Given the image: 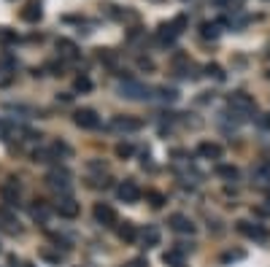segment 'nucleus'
<instances>
[{
    "label": "nucleus",
    "instance_id": "obj_6",
    "mask_svg": "<svg viewBox=\"0 0 270 267\" xmlns=\"http://www.w3.org/2000/svg\"><path fill=\"white\" fill-rule=\"evenodd\" d=\"M73 122L78 124L81 130H98L100 127V116L92 111V108H78L73 114Z\"/></svg>",
    "mask_w": 270,
    "mask_h": 267
},
{
    "label": "nucleus",
    "instance_id": "obj_2",
    "mask_svg": "<svg viewBox=\"0 0 270 267\" xmlns=\"http://www.w3.org/2000/svg\"><path fill=\"white\" fill-rule=\"evenodd\" d=\"M119 92H122V97H127V100H149L152 97V89L144 86L141 81H132V78L119 84Z\"/></svg>",
    "mask_w": 270,
    "mask_h": 267
},
{
    "label": "nucleus",
    "instance_id": "obj_26",
    "mask_svg": "<svg viewBox=\"0 0 270 267\" xmlns=\"http://www.w3.org/2000/svg\"><path fill=\"white\" fill-rule=\"evenodd\" d=\"M132 151H135V148H132L130 143H119V146H116V156H122V159L132 156Z\"/></svg>",
    "mask_w": 270,
    "mask_h": 267
},
{
    "label": "nucleus",
    "instance_id": "obj_28",
    "mask_svg": "<svg viewBox=\"0 0 270 267\" xmlns=\"http://www.w3.org/2000/svg\"><path fill=\"white\" fill-rule=\"evenodd\" d=\"M11 81H14V73L9 68H0V86H9Z\"/></svg>",
    "mask_w": 270,
    "mask_h": 267
},
{
    "label": "nucleus",
    "instance_id": "obj_12",
    "mask_svg": "<svg viewBox=\"0 0 270 267\" xmlns=\"http://www.w3.org/2000/svg\"><path fill=\"white\" fill-rule=\"evenodd\" d=\"M41 17H43V6H41V0H27L25 9H22V19H25V22H38Z\"/></svg>",
    "mask_w": 270,
    "mask_h": 267
},
{
    "label": "nucleus",
    "instance_id": "obj_25",
    "mask_svg": "<svg viewBox=\"0 0 270 267\" xmlns=\"http://www.w3.org/2000/svg\"><path fill=\"white\" fill-rule=\"evenodd\" d=\"M17 41V33H11L9 27H0V43H14Z\"/></svg>",
    "mask_w": 270,
    "mask_h": 267
},
{
    "label": "nucleus",
    "instance_id": "obj_18",
    "mask_svg": "<svg viewBox=\"0 0 270 267\" xmlns=\"http://www.w3.org/2000/svg\"><path fill=\"white\" fill-rule=\"evenodd\" d=\"M119 240H124V243H135V240H138V230H135V224L124 222L122 227H119Z\"/></svg>",
    "mask_w": 270,
    "mask_h": 267
},
{
    "label": "nucleus",
    "instance_id": "obj_3",
    "mask_svg": "<svg viewBox=\"0 0 270 267\" xmlns=\"http://www.w3.org/2000/svg\"><path fill=\"white\" fill-rule=\"evenodd\" d=\"M70 170L68 168H52L49 173H46V184L52 186V189H57V192H65L70 189Z\"/></svg>",
    "mask_w": 270,
    "mask_h": 267
},
{
    "label": "nucleus",
    "instance_id": "obj_22",
    "mask_svg": "<svg viewBox=\"0 0 270 267\" xmlns=\"http://www.w3.org/2000/svg\"><path fill=\"white\" fill-rule=\"evenodd\" d=\"M33 159L35 162H52V159H57V154H54V148H35L33 151Z\"/></svg>",
    "mask_w": 270,
    "mask_h": 267
},
{
    "label": "nucleus",
    "instance_id": "obj_31",
    "mask_svg": "<svg viewBox=\"0 0 270 267\" xmlns=\"http://www.w3.org/2000/svg\"><path fill=\"white\" fill-rule=\"evenodd\" d=\"M0 222H6V224H14V222H17V219H14V213H11V210L9 208H0Z\"/></svg>",
    "mask_w": 270,
    "mask_h": 267
},
{
    "label": "nucleus",
    "instance_id": "obj_37",
    "mask_svg": "<svg viewBox=\"0 0 270 267\" xmlns=\"http://www.w3.org/2000/svg\"><path fill=\"white\" fill-rule=\"evenodd\" d=\"M25 267H33V264H25Z\"/></svg>",
    "mask_w": 270,
    "mask_h": 267
},
{
    "label": "nucleus",
    "instance_id": "obj_10",
    "mask_svg": "<svg viewBox=\"0 0 270 267\" xmlns=\"http://www.w3.org/2000/svg\"><path fill=\"white\" fill-rule=\"evenodd\" d=\"M251 181L259 189H270V162H259L257 168L251 170Z\"/></svg>",
    "mask_w": 270,
    "mask_h": 267
},
{
    "label": "nucleus",
    "instance_id": "obj_14",
    "mask_svg": "<svg viewBox=\"0 0 270 267\" xmlns=\"http://www.w3.org/2000/svg\"><path fill=\"white\" fill-rule=\"evenodd\" d=\"M170 227H173L178 235H192V232H195V224L189 222L184 213H173V216H170Z\"/></svg>",
    "mask_w": 270,
    "mask_h": 267
},
{
    "label": "nucleus",
    "instance_id": "obj_13",
    "mask_svg": "<svg viewBox=\"0 0 270 267\" xmlns=\"http://www.w3.org/2000/svg\"><path fill=\"white\" fill-rule=\"evenodd\" d=\"M57 54L62 60L73 62V60H78V46L73 41H68V38H60V41H57Z\"/></svg>",
    "mask_w": 270,
    "mask_h": 267
},
{
    "label": "nucleus",
    "instance_id": "obj_11",
    "mask_svg": "<svg viewBox=\"0 0 270 267\" xmlns=\"http://www.w3.org/2000/svg\"><path fill=\"white\" fill-rule=\"evenodd\" d=\"M54 210H57L62 219H76L78 213H81V205H78L73 197H62L57 205H54Z\"/></svg>",
    "mask_w": 270,
    "mask_h": 267
},
{
    "label": "nucleus",
    "instance_id": "obj_29",
    "mask_svg": "<svg viewBox=\"0 0 270 267\" xmlns=\"http://www.w3.org/2000/svg\"><path fill=\"white\" fill-rule=\"evenodd\" d=\"M216 3H219V6H224V9H233V11H235V9H241L246 0H216Z\"/></svg>",
    "mask_w": 270,
    "mask_h": 267
},
{
    "label": "nucleus",
    "instance_id": "obj_23",
    "mask_svg": "<svg viewBox=\"0 0 270 267\" xmlns=\"http://www.w3.org/2000/svg\"><path fill=\"white\" fill-rule=\"evenodd\" d=\"M162 262L170 264V267H181V264H184V256H181V251H165Z\"/></svg>",
    "mask_w": 270,
    "mask_h": 267
},
{
    "label": "nucleus",
    "instance_id": "obj_19",
    "mask_svg": "<svg viewBox=\"0 0 270 267\" xmlns=\"http://www.w3.org/2000/svg\"><path fill=\"white\" fill-rule=\"evenodd\" d=\"M30 213H33V219H35V222H46V219H49V213H52V210H49V205H46L43 200H38L35 205L30 208Z\"/></svg>",
    "mask_w": 270,
    "mask_h": 267
},
{
    "label": "nucleus",
    "instance_id": "obj_9",
    "mask_svg": "<svg viewBox=\"0 0 270 267\" xmlns=\"http://www.w3.org/2000/svg\"><path fill=\"white\" fill-rule=\"evenodd\" d=\"M95 222L103 227H114L116 224V210L108 205V202H98L95 205Z\"/></svg>",
    "mask_w": 270,
    "mask_h": 267
},
{
    "label": "nucleus",
    "instance_id": "obj_17",
    "mask_svg": "<svg viewBox=\"0 0 270 267\" xmlns=\"http://www.w3.org/2000/svg\"><path fill=\"white\" fill-rule=\"evenodd\" d=\"M221 27H224V22H203V25H200V35L216 41V38L221 35Z\"/></svg>",
    "mask_w": 270,
    "mask_h": 267
},
{
    "label": "nucleus",
    "instance_id": "obj_16",
    "mask_svg": "<svg viewBox=\"0 0 270 267\" xmlns=\"http://www.w3.org/2000/svg\"><path fill=\"white\" fill-rule=\"evenodd\" d=\"M176 35H178L176 25H160L157 27V43L160 46H170L173 41H176Z\"/></svg>",
    "mask_w": 270,
    "mask_h": 267
},
{
    "label": "nucleus",
    "instance_id": "obj_34",
    "mask_svg": "<svg viewBox=\"0 0 270 267\" xmlns=\"http://www.w3.org/2000/svg\"><path fill=\"white\" fill-rule=\"evenodd\" d=\"M130 267H146V259H132Z\"/></svg>",
    "mask_w": 270,
    "mask_h": 267
},
{
    "label": "nucleus",
    "instance_id": "obj_20",
    "mask_svg": "<svg viewBox=\"0 0 270 267\" xmlns=\"http://www.w3.org/2000/svg\"><path fill=\"white\" fill-rule=\"evenodd\" d=\"M141 240L146 243V246H157V243H160V230H157V227H152L149 224L144 232H141Z\"/></svg>",
    "mask_w": 270,
    "mask_h": 267
},
{
    "label": "nucleus",
    "instance_id": "obj_8",
    "mask_svg": "<svg viewBox=\"0 0 270 267\" xmlns=\"http://www.w3.org/2000/svg\"><path fill=\"white\" fill-rule=\"evenodd\" d=\"M116 197L122 200V202H138L141 200L138 184H135V181H122V184L116 186Z\"/></svg>",
    "mask_w": 270,
    "mask_h": 267
},
{
    "label": "nucleus",
    "instance_id": "obj_30",
    "mask_svg": "<svg viewBox=\"0 0 270 267\" xmlns=\"http://www.w3.org/2000/svg\"><path fill=\"white\" fill-rule=\"evenodd\" d=\"M157 92H160L162 100H176L178 97V92L176 89H168V86H162V89H157Z\"/></svg>",
    "mask_w": 270,
    "mask_h": 267
},
{
    "label": "nucleus",
    "instance_id": "obj_21",
    "mask_svg": "<svg viewBox=\"0 0 270 267\" xmlns=\"http://www.w3.org/2000/svg\"><path fill=\"white\" fill-rule=\"evenodd\" d=\"M216 176L224 178V181H238V168H235V165H219Z\"/></svg>",
    "mask_w": 270,
    "mask_h": 267
},
{
    "label": "nucleus",
    "instance_id": "obj_4",
    "mask_svg": "<svg viewBox=\"0 0 270 267\" xmlns=\"http://www.w3.org/2000/svg\"><path fill=\"white\" fill-rule=\"evenodd\" d=\"M0 197L9 208H17L19 205V197H22V184L17 178H6V184L0 186Z\"/></svg>",
    "mask_w": 270,
    "mask_h": 267
},
{
    "label": "nucleus",
    "instance_id": "obj_15",
    "mask_svg": "<svg viewBox=\"0 0 270 267\" xmlns=\"http://www.w3.org/2000/svg\"><path fill=\"white\" fill-rule=\"evenodd\" d=\"M197 154H200L203 159H221V146L213 143V140H203V143L197 146Z\"/></svg>",
    "mask_w": 270,
    "mask_h": 267
},
{
    "label": "nucleus",
    "instance_id": "obj_7",
    "mask_svg": "<svg viewBox=\"0 0 270 267\" xmlns=\"http://www.w3.org/2000/svg\"><path fill=\"white\" fill-rule=\"evenodd\" d=\"M238 232L246 235V238H251V240H257V243H265L270 238L265 227H262V224H251V222H238Z\"/></svg>",
    "mask_w": 270,
    "mask_h": 267
},
{
    "label": "nucleus",
    "instance_id": "obj_27",
    "mask_svg": "<svg viewBox=\"0 0 270 267\" xmlns=\"http://www.w3.org/2000/svg\"><path fill=\"white\" fill-rule=\"evenodd\" d=\"M205 73H208V76H213V78H216V81H224V70H221L219 65H208V68H205Z\"/></svg>",
    "mask_w": 270,
    "mask_h": 267
},
{
    "label": "nucleus",
    "instance_id": "obj_5",
    "mask_svg": "<svg viewBox=\"0 0 270 267\" xmlns=\"http://www.w3.org/2000/svg\"><path fill=\"white\" fill-rule=\"evenodd\" d=\"M141 127H144V122L135 119V116H114V119H111V130L122 132V135H127V132H138Z\"/></svg>",
    "mask_w": 270,
    "mask_h": 267
},
{
    "label": "nucleus",
    "instance_id": "obj_35",
    "mask_svg": "<svg viewBox=\"0 0 270 267\" xmlns=\"http://www.w3.org/2000/svg\"><path fill=\"white\" fill-rule=\"evenodd\" d=\"M265 202H267V205H265V210H267V213H270V192H267V200H265Z\"/></svg>",
    "mask_w": 270,
    "mask_h": 267
},
{
    "label": "nucleus",
    "instance_id": "obj_33",
    "mask_svg": "<svg viewBox=\"0 0 270 267\" xmlns=\"http://www.w3.org/2000/svg\"><path fill=\"white\" fill-rule=\"evenodd\" d=\"M138 68L141 70H154V62L149 60V57H138Z\"/></svg>",
    "mask_w": 270,
    "mask_h": 267
},
{
    "label": "nucleus",
    "instance_id": "obj_36",
    "mask_svg": "<svg viewBox=\"0 0 270 267\" xmlns=\"http://www.w3.org/2000/svg\"><path fill=\"white\" fill-rule=\"evenodd\" d=\"M154 3H162V0H154Z\"/></svg>",
    "mask_w": 270,
    "mask_h": 267
},
{
    "label": "nucleus",
    "instance_id": "obj_32",
    "mask_svg": "<svg viewBox=\"0 0 270 267\" xmlns=\"http://www.w3.org/2000/svg\"><path fill=\"white\" fill-rule=\"evenodd\" d=\"M149 200H152V205H154V208H160L162 202H165V197H162L160 192H149Z\"/></svg>",
    "mask_w": 270,
    "mask_h": 267
},
{
    "label": "nucleus",
    "instance_id": "obj_1",
    "mask_svg": "<svg viewBox=\"0 0 270 267\" xmlns=\"http://www.w3.org/2000/svg\"><path fill=\"white\" fill-rule=\"evenodd\" d=\"M227 105H230V111H233V116H235L238 122H243L246 116H251L254 108H257L254 97L246 95V92H233V95H230V100H227Z\"/></svg>",
    "mask_w": 270,
    "mask_h": 267
},
{
    "label": "nucleus",
    "instance_id": "obj_24",
    "mask_svg": "<svg viewBox=\"0 0 270 267\" xmlns=\"http://www.w3.org/2000/svg\"><path fill=\"white\" fill-rule=\"evenodd\" d=\"M73 89H76V92H89V89H92V81H89L86 76H78L76 84H73Z\"/></svg>",
    "mask_w": 270,
    "mask_h": 267
}]
</instances>
